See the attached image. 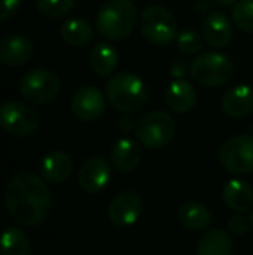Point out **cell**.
I'll return each instance as SVG.
<instances>
[{
  "instance_id": "6da1fadb",
  "label": "cell",
  "mask_w": 253,
  "mask_h": 255,
  "mask_svg": "<svg viewBox=\"0 0 253 255\" xmlns=\"http://www.w3.org/2000/svg\"><path fill=\"white\" fill-rule=\"evenodd\" d=\"M5 205L10 217L19 224H42L52 208V195L47 181L33 172L14 175L5 189Z\"/></svg>"
},
{
  "instance_id": "7a4b0ae2",
  "label": "cell",
  "mask_w": 253,
  "mask_h": 255,
  "mask_svg": "<svg viewBox=\"0 0 253 255\" xmlns=\"http://www.w3.org/2000/svg\"><path fill=\"white\" fill-rule=\"evenodd\" d=\"M137 19L132 0H106L95 17V30L108 40H123L134 31Z\"/></svg>"
},
{
  "instance_id": "3957f363",
  "label": "cell",
  "mask_w": 253,
  "mask_h": 255,
  "mask_svg": "<svg viewBox=\"0 0 253 255\" xmlns=\"http://www.w3.org/2000/svg\"><path fill=\"white\" fill-rule=\"evenodd\" d=\"M106 96L111 106L120 113H137L148 103L149 92L146 84L134 73H116L106 85Z\"/></svg>"
},
{
  "instance_id": "277c9868",
  "label": "cell",
  "mask_w": 253,
  "mask_h": 255,
  "mask_svg": "<svg viewBox=\"0 0 253 255\" xmlns=\"http://www.w3.org/2000/svg\"><path fill=\"white\" fill-rule=\"evenodd\" d=\"M139 28L146 40L155 45H169L177 40L179 28L173 14L163 5H148L139 17Z\"/></svg>"
},
{
  "instance_id": "5b68a950",
  "label": "cell",
  "mask_w": 253,
  "mask_h": 255,
  "mask_svg": "<svg viewBox=\"0 0 253 255\" xmlns=\"http://www.w3.org/2000/svg\"><path fill=\"white\" fill-rule=\"evenodd\" d=\"M234 73V64L222 52H206L194 57L189 64L191 78L205 87H220L227 84Z\"/></svg>"
},
{
  "instance_id": "8992f818",
  "label": "cell",
  "mask_w": 253,
  "mask_h": 255,
  "mask_svg": "<svg viewBox=\"0 0 253 255\" xmlns=\"http://www.w3.org/2000/svg\"><path fill=\"white\" fill-rule=\"evenodd\" d=\"M175 130V120L167 111H151L137 122L135 135L144 148L162 149L173 139Z\"/></svg>"
},
{
  "instance_id": "52a82bcc",
  "label": "cell",
  "mask_w": 253,
  "mask_h": 255,
  "mask_svg": "<svg viewBox=\"0 0 253 255\" xmlns=\"http://www.w3.org/2000/svg\"><path fill=\"white\" fill-rule=\"evenodd\" d=\"M61 82L54 71L47 68H35L19 80V92L30 104H49L58 98Z\"/></svg>"
},
{
  "instance_id": "ba28073f",
  "label": "cell",
  "mask_w": 253,
  "mask_h": 255,
  "mask_svg": "<svg viewBox=\"0 0 253 255\" xmlns=\"http://www.w3.org/2000/svg\"><path fill=\"white\" fill-rule=\"evenodd\" d=\"M0 125L7 134L28 137L38 130L40 117L28 101H7L0 110Z\"/></svg>"
},
{
  "instance_id": "9c48e42d",
  "label": "cell",
  "mask_w": 253,
  "mask_h": 255,
  "mask_svg": "<svg viewBox=\"0 0 253 255\" xmlns=\"http://www.w3.org/2000/svg\"><path fill=\"white\" fill-rule=\"evenodd\" d=\"M219 161L231 174L253 172V135L240 134L227 139L219 149Z\"/></svg>"
},
{
  "instance_id": "30bf717a",
  "label": "cell",
  "mask_w": 253,
  "mask_h": 255,
  "mask_svg": "<svg viewBox=\"0 0 253 255\" xmlns=\"http://www.w3.org/2000/svg\"><path fill=\"white\" fill-rule=\"evenodd\" d=\"M106 99L108 96L102 94L97 87L85 85L78 89L71 98V113L82 122H94L106 111Z\"/></svg>"
},
{
  "instance_id": "8fae6325",
  "label": "cell",
  "mask_w": 253,
  "mask_h": 255,
  "mask_svg": "<svg viewBox=\"0 0 253 255\" xmlns=\"http://www.w3.org/2000/svg\"><path fill=\"white\" fill-rule=\"evenodd\" d=\"M111 181V167L109 161L102 156H90L84 161L78 172V186L85 193L97 195Z\"/></svg>"
},
{
  "instance_id": "7c38bea8",
  "label": "cell",
  "mask_w": 253,
  "mask_h": 255,
  "mask_svg": "<svg viewBox=\"0 0 253 255\" xmlns=\"http://www.w3.org/2000/svg\"><path fill=\"white\" fill-rule=\"evenodd\" d=\"M142 214V198L135 191H122L108 205V217L118 228L132 226Z\"/></svg>"
},
{
  "instance_id": "4fadbf2b",
  "label": "cell",
  "mask_w": 253,
  "mask_h": 255,
  "mask_svg": "<svg viewBox=\"0 0 253 255\" xmlns=\"http://www.w3.org/2000/svg\"><path fill=\"white\" fill-rule=\"evenodd\" d=\"M203 38L205 44L213 49L227 47L233 40V23L222 12H212L203 21Z\"/></svg>"
},
{
  "instance_id": "5bb4252c",
  "label": "cell",
  "mask_w": 253,
  "mask_h": 255,
  "mask_svg": "<svg viewBox=\"0 0 253 255\" xmlns=\"http://www.w3.org/2000/svg\"><path fill=\"white\" fill-rule=\"evenodd\" d=\"M33 56V44L23 35H10L0 44V63L5 66H23Z\"/></svg>"
},
{
  "instance_id": "9a60e30c",
  "label": "cell",
  "mask_w": 253,
  "mask_h": 255,
  "mask_svg": "<svg viewBox=\"0 0 253 255\" xmlns=\"http://www.w3.org/2000/svg\"><path fill=\"white\" fill-rule=\"evenodd\" d=\"M73 172V160L66 151L54 149L47 153L40 163V174L51 184H61L68 181Z\"/></svg>"
},
{
  "instance_id": "2e32d148",
  "label": "cell",
  "mask_w": 253,
  "mask_h": 255,
  "mask_svg": "<svg viewBox=\"0 0 253 255\" xmlns=\"http://www.w3.org/2000/svg\"><path fill=\"white\" fill-rule=\"evenodd\" d=\"M222 110L233 118H243L253 111V89L247 84H240L226 91L222 98Z\"/></svg>"
},
{
  "instance_id": "e0dca14e",
  "label": "cell",
  "mask_w": 253,
  "mask_h": 255,
  "mask_svg": "<svg viewBox=\"0 0 253 255\" xmlns=\"http://www.w3.org/2000/svg\"><path fill=\"white\" fill-rule=\"evenodd\" d=\"M167 106L175 113H189L196 106V91L194 87L184 78H175L167 87L165 92Z\"/></svg>"
},
{
  "instance_id": "ac0fdd59",
  "label": "cell",
  "mask_w": 253,
  "mask_h": 255,
  "mask_svg": "<svg viewBox=\"0 0 253 255\" xmlns=\"http://www.w3.org/2000/svg\"><path fill=\"white\" fill-rule=\"evenodd\" d=\"M196 255H233V240L222 229H208L196 243Z\"/></svg>"
},
{
  "instance_id": "d6986e66",
  "label": "cell",
  "mask_w": 253,
  "mask_h": 255,
  "mask_svg": "<svg viewBox=\"0 0 253 255\" xmlns=\"http://www.w3.org/2000/svg\"><path fill=\"white\" fill-rule=\"evenodd\" d=\"M222 200L231 210L243 214V212L250 210L253 207V189L248 182L240 181V179H233L224 188Z\"/></svg>"
},
{
  "instance_id": "ffe728a7",
  "label": "cell",
  "mask_w": 253,
  "mask_h": 255,
  "mask_svg": "<svg viewBox=\"0 0 253 255\" xmlns=\"http://www.w3.org/2000/svg\"><path fill=\"white\" fill-rule=\"evenodd\" d=\"M141 148L135 141L123 137L113 146L111 149V163L120 172H134L141 163Z\"/></svg>"
},
{
  "instance_id": "44dd1931",
  "label": "cell",
  "mask_w": 253,
  "mask_h": 255,
  "mask_svg": "<svg viewBox=\"0 0 253 255\" xmlns=\"http://www.w3.org/2000/svg\"><path fill=\"white\" fill-rule=\"evenodd\" d=\"M118 52L108 42H99L92 47L88 54V63L90 68L99 75V77H111L118 66Z\"/></svg>"
},
{
  "instance_id": "7402d4cb",
  "label": "cell",
  "mask_w": 253,
  "mask_h": 255,
  "mask_svg": "<svg viewBox=\"0 0 253 255\" xmlns=\"http://www.w3.org/2000/svg\"><path fill=\"white\" fill-rule=\"evenodd\" d=\"M61 37L71 47H85L94 42L95 30L90 26L88 21L82 19V17H71L63 23Z\"/></svg>"
},
{
  "instance_id": "603a6c76",
  "label": "cell",
  "mask_w": 253,
  "mask_h": 255,
  "mask_svg": "<svg viewBox=\"0 0 253 255\" xmlns=\"http://www.w3.org/2000/svg\"><path fill=\"white\" fill-rule=\"evenodd\" d=\"M212 221L208 207L201 202H186L179 208V222L189 231H201L206 229Z\"/></svg>"
},
{
  "instance_id": "cb8c5ba5",
  "label": "cell",
  "mask_w": 253,
  "mask_h": 255,
  "mask_svg": "<svg viewBox=\"0 0 253 255\" xmlns=\"http://www.w3.org/2000/svg\"><path fill=\"white\" fill-rule=\"evenodd\" d=\"M2 255H30L31 245L28 235L21 228H7L2 235Z\"/></svg>"
},
{
  "instance_id": "d4e9b609",
  "label": "cell",
  "mask_w": 253,
  "mask_h": 255,
  "mask_svg": "<svg viewBox=\"0 0 253 255\" xmlns=\"http://www.w3.org/2000/svg\"><path fill=\"white\" fill-rule=\"evenodd\" d=\"M233 23L245 33H253V0H238L233 7Z\"/></svg>"
},
{
  "instance_id": "484cf974",
  "label": "cell",
  "mask_w": 253,
  "mask_h": 255,
  "mask_svg": "<svg viewBox=\"0 0 253 255\" xmlns=\"http://www.w3.org/2000/svg\"><path fill=\"white\" fill-rule=\"evenodd\" d=\"M38 12L47 17H63L75 7V0H35Z\"/></svg>"
},
{
  "instance_id": "4316f807",
  "label": "cell",
  "mask_w": 253,
  "mask_h": 255,
  "mask_svg": "<svg viewBox=\"0 0 253 255\" xmlns=\"http://www.w3.org/2000/svg\"><path fill=\"white\" fill-rule=\"evenodd\" d=\"M205 45V38L203 35L196 33L194 30H184L177 35V47L186 56H194L203 49Z\"/></svg>"
},
{
  "instance_id": "83f0119b",
  "label": "cell",
  "mask_w": 253,
  "mask_h": 255,
  "mask_svg": "<svg viewBox=\"0 0 253 255\" xmlns=\"http://www.w3.org/2000/svg\"><path fill=\"white\" fill-rule=\"evenodd\" d=\"M227 228H229V231L234 233V235H245V233L252 228V221L247 215L236 212V214L227 221Z\"/></svg>"
},
{
  "instance_id": "f1b7e54d",
  "label": "cell",
  "mask_w": 253,
  "mask_h": 255,
  "mask_svg": "<svg viewBox=\"0 0 253 255\" xmlns=\"http://www.w3.org/2000/svg\"><path fill=\"white\" fill-rule=\"evenodd\" d=\"M21 5V0H2V10H0V21H9L17 12Z\"/></svg>"
},
{
  "instance_id": "f546056e",
  "label": "cell",
  "mask_w": 253,
  "mask_h": 255,
  "mask_svg": "<svg viewBox=\"0 0 253 255\" xmlns=\"http://www.w3.org/2000/svg\"><path fill=\"white\" fill-rule=\"evenodd\" d=\"M135 127H137V122H134L132 118H122V120H120V128H122V130H130V128L135 130Z\"/></svg>"
},
{
  "instance_id": "4dcf8cb0",
  "label": "cell",
  "mask_w": 253,
  "mask_h": 255,
  "mask_svg": "<svg viewBox=\"0 0 253 255\" xmlns=\"http://www.w3.org/2000/svg\"><path fill=\"white\" fill-rule=\"evenodd\" d=\"M217 3H220V5H231L233 2H238V0H215Z\"/></svg>"
},
{
  "instance_id": "1f68e13d",
  "label": "cell",
  "mask_w": 253,
  "mask_h": 255,
  "mask_svg": "<svg viewBox=\"0 0 253 255\" xmlns=\"http://www.w3.org/2000/svg\"><path fill=\"white\" fill-rule=\"evenodd\" d=\"M250 221H252V229H253V212L250 214Z\"/></svg>"
}]
</instances>
